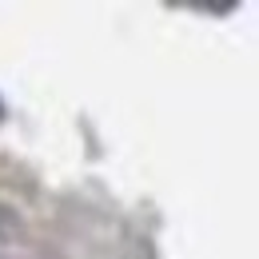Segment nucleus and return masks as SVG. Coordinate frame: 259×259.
Wrapping results in <instances>:
<instances>
[{
	"label": "nucleus",
	"mask_w": 259,
	"mask_h": 259,
	"mask_svg": "<svg viewBox=\"0 0 259 259\" xmlns=\"http://www.w3.org/2000/svg\"><path fill=\"white\" fill-rule=\"evenodd\" d=\"M0 120H4V104H0Z\"/></svg>",
	"instance_id": "1"
}]
</instances>
